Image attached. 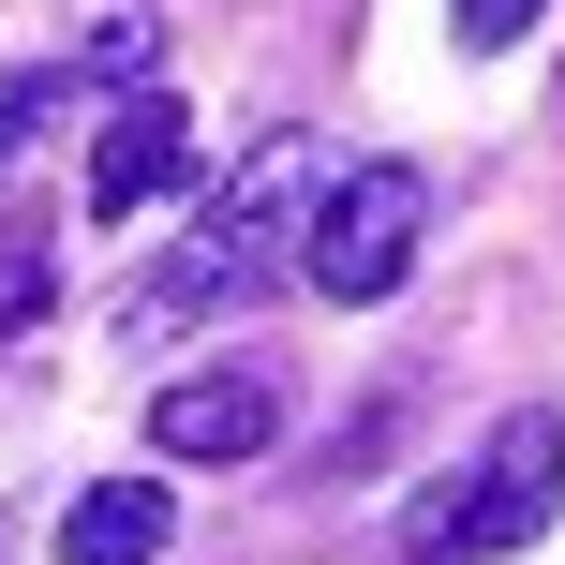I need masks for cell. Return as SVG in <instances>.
<instances>
[{"mask_svg":"<svg viewBox=\"0 0 565 565\" xmlns=\"http://www.w3.org/2000/svg\"><path fill=\"white\" fill-rule=\"evenodd\" d=\"M328 179H342L328 135H268L254 164H224L209 224L149 268L135 328H194V312H238V298H268V282H298V238H312V209H328Z\"/></svg>","mask_w":565,"mask_h":565,"instance_id":"obj_1","label":"cell"},{"mask_svg":"<svg viewBox=\"0 0 565 565\" xmlns=\"http://www.w3.org/2000/svg\"><path fill=\"white\" fill-rule=\"evenodd\" d=\"M551 491H565V417H551V402H521V417L477 447V477L417 507L402 565H477V551H521V536H551Z\"/></svg>","mask_w":565,"mask_h":565,"instance_id":"obj_2","label":"cell"},{"mask_svg":"<svg viewBox=\"0 0 565 565\" xmlns=\"http://www.w3.org/2000/svg\"><path fill=\"white\" fill-rule=\"evenodd\" d=\"M417 224H431V179L417 164H342L328 179V209H312V238H298V282L312 298H387L402 268H417Z\"/></svg>","mask_w":565,"mask_h":565,"instance_id":"obj_3","label":"cell"},{"mask_svg":"<svg viewBox=\"0 0 565 565\" xmlns=\"http://www.w3.org/2000/svg\"><path fill=\"white\" fill-rule=\"evenodd\" d=\"M179 179H194V119H179V89H119V119L89 135V209L135 224V209L179 194Z\"/></svg>","mask_w":565,"mask_h":565,"instance_id":"obj_4","label":"cell"},{"mask_svg":"<svg viewBox=\"0 0 565 565\" xmlns=\"http://www.w3.org/2000/svg\"><path fill=\"white\" fill-rule=\"evenodd\" d=\"M268 431H282L268 372H179V387L149 402V447L164 461H268Z\"/></svg>","mask_w":565,"mask_h":565,"instance_id":"obj_5","label":"cell"},{"mask_svg":"<svg viewBox=\"0 0 565 565\" xmlns=\"http://www.w3.org/2000/svg\"><path fill=\"white\" fill-rule=\"evenodd\" d=\"M149 551H164V491H149V477L75 491V521H60V565H149Z\"/></svg>","mask_w":565,"mask_h":565,"instance_id":"obj_6","label":"cell"},{"mask_svg":"<svg viewBox=\"0 0 565 565\" xmlns=\"http://www.w3.org/2000/svg\"><path fill=\"white\" fill-rule=\"evenodd\" d=\"M149 45H164L149 15H105V30L75 45V75H89V89H149Z\"/></svg>","mask_w":565,"mask_h":565,"instance_id":"obj_7","label":"cell"},{"mask_svg":"<svg viewBox=\"0 0 565 565\" xmlns=\"http://www.w3.org/2000/svg\"><path fill=\"white\" fill-rule=\"evenodd\" d=\"M536 15H551V0H447V30H461V45H521Z\"/></svg>","mask_w":565,"mask_h":565,"instance_id":"obj_8","label":"cell"}]
</instances>
